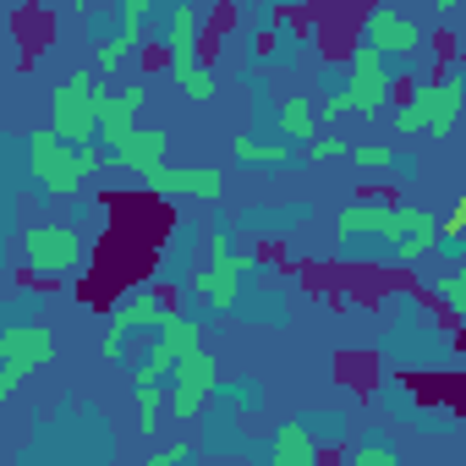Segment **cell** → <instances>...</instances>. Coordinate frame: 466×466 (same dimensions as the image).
Returning a JSON list of instances; mask_svg holds the SVG:
<instances>
[{"label":"cell","mask_w":466,"mask_h":466,"mask_svg":"<svg viewBox=\"0 0 466 466\" xmlns=\"http://www.w3.org/2000/svg\"><path fill=\"white\" fill-rule=\"evenodd\" d=\"M28 176L39 181L45 198H72V192L88 181L77 148H66L56 132H34V137H28Z\"/></svg>","instance_id":"7"},{"label":"cell","mask_w":466,"mask_h":466,"mask_svg":"<svg viewBox=\"0 0 466 466\" xmlns=\"http://www.w3.org/2000/svg\"><path fill=\"white\" fill-rule=\"evenodd\" d=\"M466 242V192L455 198V208H450V219L439 225V253H455Z\"/></svg>","instance_id":"24"},{"label":"cell","mask_w":466,"mask_h":466,"mask_svg":"<svg viewBox=\"0 0 466 466\" xmlns=\"http://www.w3.org/2000/svg\"><path fill=\"white\" fill-rule=\"evenodd\" d=\"M390 88H395L390 61H384L379 50L357 45V50H351V83H346L351 110H357V116H379V110H384V99H390Z\"/></svg>","instance_id":"9"},{"label":"cell","mask_w":466,"mask_h":466,"mask_svg":"<svg viewBox=\"0 0 466 466\" xmlns=\"http://www.w3.org/2000/svg\"><path fill=\"white\" fill-rule=\"evenodd\" d=\"M291 143H258V137H248V132H237L230 137V159L237 165H291Z\"/></svg>","instance_id":"18"},{"label":"cell","mask_w":466,"mask_h":466,"mask_svg":"<svg viewBox=\"0 0 466 466\" xmlns=\"http://www.w3.org/2000/svg\"><path fill=\"white\" fill-rule=\"evenodd\" d=\"M461 110H466V77L461 72H439L433 77V121H428V137H450L461 127Z\"/></svg>","instance_id":"14"},{"label":"cell","mask_w":466,"mask_h":466,"mask_svg":"<svg viewBox=\"0 0 466 466\" xmlns=\"http://www.w3.org/2000/svg\"><path fill=\"white\" fill-rule=\"evenodd\" d=\"M50 362H56V329H45V324H6L0 329V400L17 395V384L34 368H50Z\"/></svg>","instance_id":"5"},{"label":"cell","mask_w":466,"mask_h":466,"mask_svg":"<svg viewBox=\"0 0 466 466\" xmlns=\"http://www.w3.org/2000/svg\"><path fill=\"white\" fill-rule=\"evenodd\" d=\"M198 28H203V12L198 6H176L170 28H165V56H170V72H176V88L187 99H214V72L198 61Z\"/></svg>","instance_id":"4"},{"label":"cell","mask_w":466,"mask_h":466,"mask_svg":"<svg viewBox=\"0 0 466 466\" xmlns=\"http://www.w3.org/2000/svg\"><path fill=\"white\" fill-rule=\"evenodd\" d=\"M346 154H351V143H346V137H329V132L308 143V159H319V165H324V159H346Z\"/></svg>","instance_id":"27"},{"label":"cell","mask_w":466,"mask_h":466,"mask_svg":"<svg viewBox=\"0 0 466 466\" xmlns=\"http://www.w3.org/2000/svg\"><path fill=\"white\" fill-rule=\"evenodd\" d=\"M143 181L159 198H219L225 192V176L214 165H165V170H154Z\"/></svg>","instance_id":"11"},{"label":"cell","mask_w":466,"mask_h":466,"mask_svg":"<svg viewBox=\"0 0 466 466\" xmlns=\"http://www.w3.org/2000/svg\"><path fill=\"white\" fill-rule=\"evenodd\" d=\"M351 159H357L362 170H390V165H406V159H395L384 143H357V148H351Z\"/></svg>","instance_id":"25"},{"label":"cell","mask_w":466,"mask_h":466,"mask_svg":"<svg viewBox=\"0 0 466 466\" xmlns=\"http://www.w3.org/2000/svg\"><path fill=\"white\" fill-rule=\"evenodd\" d=\"M248 275H253V258L230 248L225 225H214V230H208V264L192 275V291H198L214 313H230V308H237V297H242V280H248Z\"/></svg>","instance_id":"2"},{"label":"cell","mask_w":466,"mask_h":466,"mask_svg":"<svg viewBox=\"0 0 466 466\" xmlns=\"http://www.w3.org/2000/svg\"><path fill=\"white\" fill-rule=\"evenodd\" d=\"M362 45H368V50H379L384 61H390V56H395V61H406V56H417V50H422V28H417L406 12H395V6H379V12H368Z\"/></svg>","instance_id":"10"},{"label":"cell","mask_w":466,"mask_h":466,"mask_svg":"<svg viewBox=\"0 0 466 466\" xmlns=\"http://www.w3.org/2000/svg\"><path fill=\"white\" fill-rule=\"evenodd\" d=\"M219 384V362L208 357V351H192V357H181L176 362V379H170V390H192V395H208Z\"/></svg>","instance_id":"17"},{"label":"cell","mask_w":466,"mask_h":466,"mask_svg":"<svg viewBox=\"0 0 466 466\" xmlns=\"http://www.w3.org/2000/svg\"><path fill=\"white\" fill-rule=\"evenodd\" d=\"M187 455H192L187 444H170V450H154V455H148V466H181Z\"/></svg>","instance_id":"30"},{"label":"cell","mask_w":466,"mask_h":466,"mask_svg":"<svg viewBox=\"0 0 466 466\" xmlns=\"http://www.w3.org/2000/svg\"><path fill=\"white\" fill-rule=\"evenodd\" d=\"M203 400H208V395H192V390H170V411H176V422H192V417L203 411Z\"/></svg>","instance_id":"28"},{"label":"cell","mask_w":466,"mask_h":466,"mask_svg":"<svg viewBox=\"0 0 466 466\" xmlns=\"http://www.w3.org/2000/svg\"><path fill=\"white\" fill-rule=\"evenodd\" d=\"M143 105H148V94H143V88L105 94V99H99V143H105V148L127 143V137L137 132V110H143Z\"/></svg>","instance_id":"12"},{"label":"cell","mask_w":466,"mask_h":466,"mask_svg":"<svg viewBox=\"0 0 466 466\" xmlns=\"http://www.w3.org/2000/svg\"><path fill=\"white\" fill-rule=\"evenodd\" d=\"M433 291H439V302H444L455 319H466V269H455V275H433Z\"/></svg>","instance_id":"21"},{"label":"cell","mask_w":466,"mask_h":466,"mask_svg":"<svg viewBox=\"0 0 466 466\" xmlns=\"http://www.w3.org/2000/svg\"><path fill=\"white\" fill-rule=\"evenodd\" d=\"M275 127H280V143H291V148H297V143L308 148L313 137H324V132H319L324 121H319V110H313L308 99H280V110H275Z\"/></svg>","instance_id":"16"},{"label":"cell","mask_w":466,"mask_h":466,"mask_svg":"<svg viewBox=\"0 0 466 466\" xmlns=\"http://www.w3.org/2000/svg\"><path fill=\"white\" fill-rule=\"evenodd\" d=\"M428 121H433V77L411 88V99H406V110L395 116V132H428Z\"/></svg>","instance_id":"20"},{"label":"cell","mask_w":466,"mask_h":466,"mask_svg":"<svg viewBox=\"0 0 466 466\" xmlns=\"http://www.w3.org/2000/svg\"><path fill=\"white\" fill-rule=\"evenodd\" d=\"M99 99H105V88L88 72H72L56 88V99H50V132L66 148H94V137H99Z\"/></svg>","instance_id":"1"},{"label":"cell","mask_w":466,"mask_h":466,"mask_svg":"<svg viewBox=\"0 0 466 466\" xmlns=\"http://www.w3.org/2000/svg\"><path fill=\"white\" fill-rule=\"evenodd\" d=\"M170 302L159 297V291H148V286H137V291H127L116 308H110V324H105V340H99V351L116 362L121 357V346H127V335L132 329H165L170 324Z\"/></svg>","instance_id":"8"},{"label":"cell","mask_w":466,"mask_h":466,"mask_svg":"<svg viewBox=\"0 0 466 466\" xmlns=\"http://www.w3.org/2000/svg\"><path fill=\"white\" fill-rule=\"evenodd\" d=\"M165 395H170V390H137V433H159Z\"/></svg>","instance_id":"23"},{"label":"cell","mask_w":466,"mask_h":466,"mask_svg":"<svg viewBox=\"0 0 466 466\" xmlns=\"http://www.w3.org/2000/svg\"><path fill=\"white\" fill-rule=\"evenodd\" d=\"M159 346H170L176 357H192V351H203V324L187 313H170V324L159 329Z\"/></svg>","instance_id":"19"},{"label":"cell","mask_w":466,"mask_h":466,"mask_svg":"<svg viewBox=\"0 0 466 466\" xmlns=\"http://www.w3.org/2000/svg\"><path fill=\"white\" fill-rule=\"evenodd\" d=\"M132 50H137V28H127L121 39H105V45H99V56H94V66H99V72H116Z\"/></svg>","instance_id":"22"},{"label":"cell","mask_w":466,"mask_h":466,"mask_svg":"<svg viewBox=\"0 0 466 466\" xmlns=\"http://www.w3.org/2000/svg\"><path fill=\"white\" fill-rule=\"evenodd\" d=\"M346 466H400V455H395V450H384L379 439H368V444H357V450H351V461H346Z\"/></svg>","instance_id":"26"},{"label":"cell","mask_w":466,"mask_h":466,"mask_svg":"<svg viewBox=\"0 0 466 466\" xmlns=\"http://www.w3.org/2000/svg\"><path fill=\"white\" fill-rule=\"evenodd\" d=\"M269 466H324V450H319V439L308 433V422H280V428H275Z\"/></svg>","instance_id":"15"},{"label":"cell","mask_w":466,"mask_h":466,"mask_svg":"<svg viewBox=\"0 0 466 466\" xmlns=\"http://www.w3.org/2000/svg\"><path fill=\"white\" fill-rule=\"evenodd\" d=\"M340 116H351V99H346V88H335V94L319 105V121H340Z\"/></svg>","instance_id":"29"},{"label":"cell","mask_w":466,"mask_h":466,"mask_svg":"<svg viewBox=\"0 0 466 466\" xmlns=\"http://www.w3.org/2000/svg\"><path fill=\"white\" fill-rule=\"evenodd\" d=\"M23 264L39 280H66L83 269V230L72 225H28L23 230Z\"/></svg>","instance_id":"6"},{"label":"cell","mask_w":466,"mask_h":466,"mask_svg":"<svg viewBox=\"0 0 466 466\" xmlns=\"http://www.w3.org/2000/svg\"><path fill=\"white\" fill-rule=\"evenodd\" d=\"M110 170H132V176H154V170H165V132L137 127L127 143L110 148Z\"/></svg>","instance_id":"13"},{"label":"cell","mask_w":466,"mask_h":466,"mask_svg":"<svg viewBox=\"0 0 466 466\" xmlns=\"http://www.w3.org/2000/svg\"><path fill=\"white\" fill-rule=\"evenodd\" d=\"M428 208H411V203H384V198H357V203H346L340 214H335V230H340V242H357V237H379V242H390V248H400L411 230H417V219H422Z\"/></svg>","instance_id":"3"},{"label":"cell","mask_w":466,"mask_h":466,"mask_svg":"<svg viewBox=\"0 0 466 466\" xmlns=\"http://www.w3.org/2000/svg\"><path fill=\"white\" fill-rule=\"evenodd\" d=\"M154 6H148V0H127V6H121V23L127 28H143V17H148Z\"/></svg>","instance_id":"31"}]
</instances>
